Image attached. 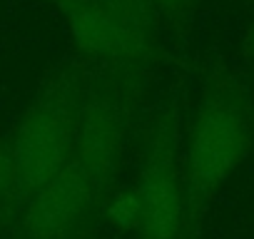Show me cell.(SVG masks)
Returning <instances> with one entry per match:
<instances>
[{"instance_id":"cell-6","label":"cell","mask_w":254,"mask_h":239,"mask_svg":"<svg viewBox=\"0 0 254 239\" xmlns=\"http://www.w3.org/2000/svg\"><path fill=\"white\" fill-rule=\"evenodd\" d=\"M105 214L110 219L112 227L122 229V232H137L140 227V202L135 189H120L105 207Z\"/></svg>"},{"instance_id":"cell-7","label":"cell","mask_w":254,"mask_h":239,"mask_svg":"<svg viewBox=\"0 0 254 239\" xmlns=\"http://www.w3.org/2000/svg\"><path fill=\"white\" fill-rule=\"evenodd\" d=\"M152 3L175 23H187L194 8V0H152Z\"/></svg>"},{"instance_id":"cell-2","label":"cell","mask_w":254,"mask_h":239,"mask_svg":"<svg viewBox=\"0 0 254 239\" xmlns=\"http://www.w3.org/2000/svg\"><path fill=\"white\" fill-rule=\"evenodd\" d=\"M249 140V110L242 87L227 72H214L202 87L182 165L190 239L199 237L214 194L244 160Z\"/></svg>"},{"instance_id":"cell-5","label":"cell","mask_w":254,"mask_h":239,"mask_svg":"<svg viewBox=\"0 0 254 239\" xmlns=\"http://www.w3.org/2000/svg\"><path fill=\"white\" fill-rule=\"evenodd\" d=\"M132 189L140 202L142 239H190L185 175L170 122L155 127Z\"/></svg>"},{"instance_id":"cell-4","label":"cell","mask_w":254,"mask_h":239,"mask_svg":"<svg viewBox=\"0 0 254 239\" xmlns=\"http://www.w3.org/2000/svg\"><path fill=\"white\" fill-rule=\"evenodd\" d=\"M80 107L65 87L40 97L20 120L5 145L13 165L15 197H33L67 162L75 147Z\"/></svg>"},{"instance_id":"cell-9","label":"cell","mask_w":254,"mask_h":239,"mask_svg":"<svg viewBox=\"0 0 254 239\" xmlns=\"http://www.w3.org/2000/svg\"><path fill=\"white\" fill-rule=\"evenodd\" d=\"M45 3H53V5H60V3H63V0H45Z\"/></svg>"},{"instance_id":"cell-1","label":"cell","mask_w":254,"mask_h":239,"mask_svg":"<svg viewBox=\"0 0 254 239\" xmlns=\"http://www.w3.org/2000/svg\"><path fill=\"white\" fill-rule=\"evenodd\" d=\"M127 115L112 92H97L82 110L72 155L25 207L28 239H70L105 197L125 145Z\"/></svg>"},{"instance_id":"cell-8","label":"cell","mask_w":254,"mask_h":239,"mask_svg":"<svg viewBox=\"0 0 254 239\" xmlns=\"http://www.w3.org/2000/svg\"><path fill=\"white\" fill-rule=\"evenodd\" d=\"M15 197V182H13V165L8 157V147H0V202Z\"/></svg>"},{"instance_id":"cell-3","label":"cell","mask_w":254,"mask_h":239,"mask_svg":"<svg viewBox=\"0 0 254 239\" xmlns=\"http://www.w3.org/2000/svg\"><path fill=\"white\" fill-rule=\"evenodd\" d=\"M58 8L87 58L120 70L150 62L157 10L152 0H63Z\"/></svg>"}]
</instances>
